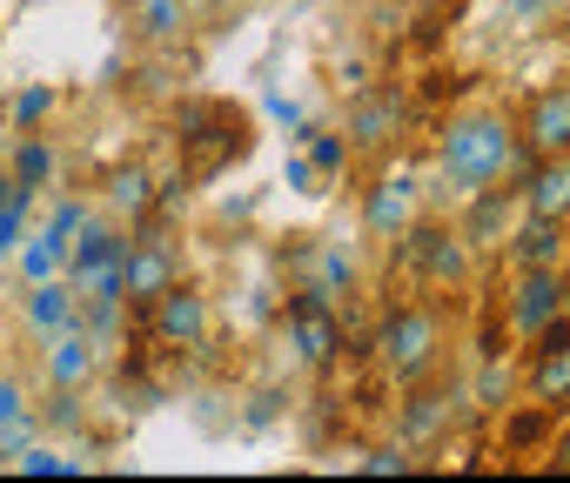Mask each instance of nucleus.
Wrapping results in <instances>:
<instances>
[{
  "label": "nucleus",
  "instance_id": "f257e3e1",
  "mask_svg": "<svg viewBox=\"0 0 570 483\" xmlns=\"http://www.w3.org/2000/svg\"><path fill=\"white\" fill-rule=\"evenodd\" d=\"M443 175H450L463 195L503 181V175H510V135H503V121H490V115L456 121V128L443 135Z\"/></svg>",
  "mask_w": 570,
  "mask_h": 483
},
{
  "label": "nucleus",
  "instance_id": "f03ea898",
  "mask_svg": "<svg viewBox=\"0 0 570 483\" xmlns=\"http://www.w3.org/2000/svg\"><path fill=\"white\" fill-rule=\"evenodd\" d=\"M396 269H410V276H423L430 289H450V283H463L470 276V241H463V228H430V221H410L396 241Z\"/></svg>",
  "mask_w": 570,
  "mask_h": 483
},
{
  "label": "nucleus",
  "instance_id": "7ed1b4c3",
  "mask_svg": "<svg viewBox=\"0 0 570 483\" xmlns=\"http://www.w3.org/2000/svg\"><path fill=\"white\" fill-rule=\"evenodd\" d=\"M436 343H443V329H436L430 309H396V316L383 323V336H376V356L390 363V376L416 383V376L436 363Z\"/></svg>",
  "mask_w": 570,
  "mask_h": 483
},
{
  "label": "nucleus",
  "instance_id": "20e7f679",
  "mask_svg": "<svg viewBox=\"0 0 570 483\" xmlns=\"http://www.w3.org/2000/svg\"><path fill=\"white\" fill-rule=\"evenodd\" d=\"M289 349H296L309 369L336 363V349H343V323H336L330 296H323V289H309V283L289 296Z\"/></svg>",
  "mask_w": 570,
  "mask_h": 483
},
{
  "label": "nucleus",
  "instance_id": "39448f33",
  "mask_svg": "<svg viewBox=\"0 0 570 483\" xmlns=\"http://www.w3.org/2000/svg\"><path fill=\"white\" fill-rule=\"evenodd\" d=\"M148 329H155V343H168V349H202V336H208V296L188 289V283H175V289L148 309Z\"/></svg>",
  "mask_w": 570,
  "mask_h": 483
},
{
  "label": "nucleus",
  "instance_id": "423d86ee",
  "mask_svg": "<svg viewBox=\"0 0 570 483\" xmlns=\"http://www.w3.org/2000/svg\"><path fill=\"white\" fill-rule=\"evenodd\" d=\"M530 396H537L543 410H557V403H570V323H563V316H550V323L537 329V363H530Z\"/></svg>",
  "mask_w": 570,
  "mask_h": 483
},
{
  "label": "nucleus",
  "instance_id": "0eeeda50",
  "mask_svg": "<svg viewBox=\"0 0 570 483\" xmlns=\"http://www.w3.org/2000/svg\"><path fill=\"white\" fill-rule=\"evenodd\" d=\"M175 249L161 235H135V249H128V303L135 309H155L168 289H175Z\"/></svg>",
  "mask_w": 570,
  "mask_h": 483
},
{
  "label": "nucleus",
  "instance_id": "6e6552de",
  "mask_svg": "<svg viewBox=\"0 0 570 483\" xmlns=\"http://www.w3.org/2000/svg\"><path fill=\"white\" fill-rule=\"evenodd\" d=\"M95 369H101V343L81 323H68L61 336H48V390H88Z\"/></svg>",
  "mask_w": 570,
  "mask_h": 483
},
{
  "label": "nucleus",
  "instance_id": "1a4fd4ad",
  "mask_svg": "<svg viewBox=\"0 0 570 483\" xmlns=\"http://www.w3.org/2000/svg\"><path fill=\"white\" fill-rule=\"evenodd\" d=\"M21 323L48 343V336H61L68 323H81V289L68 283V276H48V283H28V303H21Z\"/></svg>",
  "mask_w": 570,
  "mask_h": 483
},
{
  "label": "nucleus",
  "instance_id": "9d476101",
  "mask_svg": "<svg viewBox=\"0 0 570 483\" xmlns=\"http://www.w3.org/2000/svg\"><path fill=\"white\" fill-rule=\"evenodd\" d=\"M550 316H563V276L557 269H523V283L510 296V329L517 336H537Z\"/></svg>",
  "mask_w": 570,
  "mask_h": 483
},
{
  "label": "nucleus",
  "instance_id": "9b49d317",
  "mask_svg": "<svg viewBox=\"0 0 570 483\" xmlns=\"http://www.w3.org/2000/svg\"><path fill=\"white\" fill-rule=\"evenodd\" d=\"M410 221H416V188H410L403 175H383V181L363 195V228H370L376 241H396Z\"/></svg>",
  "mask_w": 570,
  "mask_h": 483
},
{
  "label": "nucleus",
  "instance_id": "f8f14e48",
  "mask_svg": "<svg viewBox=\"0 0 570 483\" xmlns=\"http://www.w3.org/2000/svg\"><path fill=\"white\" fill-rule=\"evenodd\" d=\"M523 148H530L537 161L570 155V88L537 95V108H530V121H523Z\"/></svg>",
  "mask_w": 570,
  "mask_h": 483
},
{
  "label": "nucleus",
  "instance_id": "ddd939ff",
  "mask_svg": "<svg viewBox=\"0 0 570 483\" xmlns=\"http://www.w3.org/2000/svg\"><path fill=\"white\" fill-rule=\"evenodd\" d=\"M128 249H135V241H128L121 228H108V221H88V228L68 241V283L81 289L95 269H108V263H128Z\"/></svg>",
  "mask_w": 570,
  "mask_h": 483
},
{
  "label": "nucleus",
  "instance_id": "4468645a",
  "mask_svg": "<svg viewBox=\"0 0 570 483\" xmlns=\"http://www.w3.org/2000/svg\"><path fill=\"white\" fill-rule=\"evenodd\" d=\"M523 215H537V221H570V161H563V155H550V161H537V168L523 175Z\"/></svg>",
  "mask_w": 570,
  "mask_h": 483
},
{
  "label": "nucleus",
  "instance_id": "2eb2a0df",
  "mask_svg": "<svg viewBox=\"0 0 570 483\" xmlns=\"http://www.w3.org/2000/svg\"><path fill=\"white\" fill-rule=\"evenodd\" d=\"M396 121H403V95H396V88H370V95H356V108H350V141H356V148H383V141L396 135Z\"/></svg>",
  "mask_w": 570,
  "mask_h": 483
},
{
  "label": "nucleus",
  "instance_id": "dca6fc26",
  "mask_svg": "<svg viewBox=\"0 0 570 483\" xmlns=\"http://www.w3.org/2000/svg\"><path fill=\"white\" fill-rule=\"evenodd\" d=\"M503 249H510V263L517 269H563V221H523L510 241H503Z\"/></svg>",
  "mask_w": 570,
  "mask_h": 483
},
{
  "label": "nucleus",
  "instance_id": "f3484780",
  "mask_svg": "<svg viewBox=\"0 0 570 483\" xmlns=\"http://www.w3.org/2000/svg\"><path fill=\"white\" fill-rule=\"evenodd\" d=\"M108 208H115L121 221H148V215H155V175H148L141 161L115 168V175H108Z\"/></svg>",
  "mask_w": 570,
  "mask_h": 483
},
{
  "label": "nucleus",
  "instance_id": "a211bd4d",
  "mask_svg": "<svg viewBox=\"0 0 570 483\" xmlns=\"http://www.w3.org/2000/svg\"><path fill=\"white\" fill-rule=\"evenodd\" d=\"M443 430H450V396L423 390V396H410V403H403V443H410V450L436 443Z\"/></svg>",
  "mask_w": 570,
  "mask_h": 483
},
{
  "label": "nucleus",
  "instance_id": "6ab92c4d",
  "mask_svg": "<svg viewBox=\"0 0 570 483\" xmlns=\"http://www.w3.org/2000/svg\"><path fill=\"white\" fill-rule=\"evenodd\" d=\"M463 241L470 249H503V188H476V201L463 215Z\"/></svg>",
  "mask_w": 570,
  "mask_h": 483
},
{
  "label": "nucleus",
  "instance_id": "aec40b11",
  "mask_svg": "<svg viewBox=\"0 0 570 483\" xmlns=\"http://www.w3.org/2000/svg\"><path fill=\"white\" fill-rule=\"evenodd\" d=\"M21 276L28 283H48V276H68V241H55V235H35V241H21Z\"/></svg>",
  "mask_w": 570,
  "mask_h": 483
},
{
  "label": "nucleus",
  "instance_id": "412c9836",
  "mask_svg": "<svg viewBox=\"0 0 570 483\" xmlns=\"http://www.w3.org/2000/svg\"><path fill=\"white\" fill-rule=\"evenodd\" d=\"M14 470H21V476H75V470H88V463H81V456H61L55 443H41V436H35V443L14 456Z\"/></svg>",
  "mask_w": 570,
  "mask_h": 483
},
{
  "label": "nucleus",
  "instance_id": "4be33fe9",
  "mask_svg": "<svg viewBox=\"0 0 570 483\" xmlns=\"http://www.w3.org/2000/svg\"><path fill=\"white\" fill-rule=\"evenodd\" d=\"M135 28H141L148 41H175V34L188 28V8H181V0H141V14H135Z\"/></svg>",
  "mask_w": 570,
  "mask_h": 483
},
{
  "label": "nucleus",
  "instance_id": "5701e85b",
  "mask_svg": "<svg viewBox=\"0 0 570 483\" xmlns=\"http://www.w3.org/2000/svg\"><path fill=\"white\" fill-rule=\"evenodd\" d=\"M55 175V148L41 141V135H21V148H14V181L21 188H41Z\"/></svg>",
  "mask_w": 570,
  "mask_h": 483
},
{
  "label": "nucleus",
  "instance_id": "b1692460",
  "mask_svg": "<svg viewBox=\"0 0 570 483\" xmlns=\"http://www.w3.org/2000/svg\"><path fill=\"white\" fill-rule=\"evenodd\" d=\"M88 221H95V208H88L81 195H61V201L48 208V228H41V235H55V241H75Z\"/></svg>",
  "mask_w": 570,
  "mask_h": 483
},
{
  "label": "nucleus",
  "instance_id": "393cba45",
  "mask_svg": "<svg viewBox=\"0 0 570 483\" xmlns=\"http://www.w3.org/2000/svg\"><path fill=\"white\" fill-rule=\"evenodd\" d=\"M356 470H370V476H403V470H416V456H410V443L396 436V443H383V450H363Z\"/></svg>",
  "mask_w": 570,
  "mask_h": 483
},
{
  "label": "nucleus",
  "instance_id": "a878e982",
  "mask_svg": "<svg viewBox=\"0 0 570 483\" xmlns=\"http://www.w3.org/2000/svg\"><path fill=\"white\" fill-rule=\"evenodd\" d=\"M41 430H48V423H41L35 410H21L14 423H0V463H8V470H14V456H21V450H28V443L41 436Z\"/></svg>",
  "mask_w": 570,
  "mask_h": 483
},
{
  "label": "nucleus",
  "instance_id": "bb28decb",
  "mask_svg": "<svg viewBox=\"0 0 570 483\" xmlns=\"http://www.w3.org/2000/svg\"><path fill=\"white\" fill-rule=\"evenodd\" d=\"M48 115H55V88H21V95H14V128H21V135H35Z\"/></svg>",
  "mask_w": 570,
  "mask_h": 483
},
{
  "label": "nucleus",
  "instance_id": "cd10ccee",
  "mask_svg": "<svg viewBox=\"0 0 570 483\" xmlns=\"http://www.w3.org/2000/svg\"><path fill=\"white\" fill-rule=\"evenodd\" d=\"M343 161H350V141L309 128V168H316V175H343Z\"/></svg>",
  "mask_w": 570,
  "mask_h": 483
},
{
  "label": "nucleus",
  "instance_id": "c85d7f7f",
  "mask_svg": "<svg viewBox=\"0 0 570 483\" xmlns=\"http://www.w3.org/2000/svg\"><path fill=\"white\" fill-rule=\"evenodd\" d=\"M41 423L48 430H81V390H55L48 410H41Z\"/></svg>",
  "mask_w": 570,
  "mask_h": 483
},
{
  "label": "nucleus",
  "instance_id": "c756f323",
  "mask_svg": "<svg viewBox=\"0 0 570 483\" xmlns=\"http://www.w3.org/2000/svg\"><path fill=\"white\" fill-rule=\"evenodd\" d=\"M503 436H510V450H530V443H543V403H537V410H523V416H517Z\"/></svg>",
  "mask_w": 570,
  "mask_h": 483
},
{
  "label": "nucleus",
  "instance_id": "7c9ffc66",
  "mask_svg": "<svg viewBox=\"0 0 570 483\" xmlns=\"http://www.w3.org/2000/svg\"><path fill=\"white\" fill-rule=\"evenodd\" d=\"M28 410V396H21V376H0V423H14Z\"/></svg>",
  "mask_w": 570,
  "mask_h": 483
},
{
  "label": "nucleus",
  "instance_id": "2f4dec72",
  "mask_svg": "<svg viewBox=\"0 0 570 483\" xmlns=\"http://www.w3.org/2000/svg\"><path fill=\"white\" fill-rule=\"evenodd\" d=\"M503 390H510V376H503V363H483V383H476V403H503Z\"/></svg>",
  "mask_w": 570,
  "mask_h": 483
},
{
  "label": "nucleus",
  "instance_id": "473e14b6",
  "mask_svg": "<svg viewBox=\"0 0 570 483\" xmlns=\"http://www.w3.org/2000/svg\"><path fill=\"white\" fill-rule=\"evenodd\" d=\"M282 175H289L296 188H309V181H316V168H309V155H289V168H282Z\"/></svg>",
  "mask_w": 570,
  "mask_h": 483
},
{
  "label": "nucleus",
  "instance_id": "72a5a7b5",
  "mask_svg": "<svg viewBox=\"0 0 570 483\" xmlns=\"http://www.w3.org/2000/svg\"><path fill=\"white\" fill-rule=\"evenodd\" d=\"M550 463H557V470H563V476H570V430H563V436H557V443H550Z\"/></svg>",
  "mask_w": 570,
  "mask_h": 483
},
{
  "label": "nucleus",
  "instance_id": "f704fd0d",
  "mask_svg": "<svg viewBox=\"0 0 570 483\" xmlns=\"http://www.w3.org/2000/svg\"><path fill=\"white\" fill-rule=\"evenodd\" d=\"M8 195H14V175H0V201H8Z\"/></svg>",
  "mask_w": 570,
  "mask_h": 483
}]
</instances>
